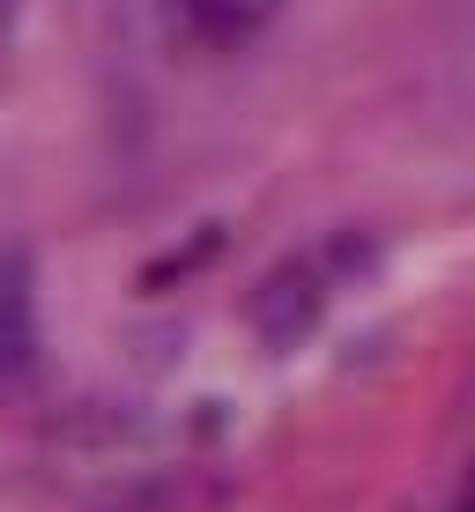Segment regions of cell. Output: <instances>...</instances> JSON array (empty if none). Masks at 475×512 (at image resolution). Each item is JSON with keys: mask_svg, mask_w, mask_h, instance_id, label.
Wrapping results in <instances>:
<instances>
[{"mask_svg": "<svg viewBox=\"0 0 475 512\" xmlns=\"http://www.w3.org/2000/svg\"><path fill=\"white\" fill-rule=\"evenodd\" d=\"M171 8V23L186 30L193 45H245V38H260V30L275 23V8L283 0H164Z\"/></svg>", "mask_w": 475, "mask_h": 512, "instance_id": "6da1fadb", "label": "cell"}, {"mask_svg": "<svg viewBox=\"0 0 475 512\" xmlns=\"http://www.w3.org/2000/svg\"><path fill=\"white\" fill-rule=\"evenodd\" d=\"M30 349V297H23V268H0V372H15Z\"/></svg>", "mask_w": 475, "mask_h": 512, "instance_id": "7a4b0ae2", "label": "cell"}, {"mask_svg": "<svg viewBox=\"0 0 475 512\" xmlns=\"http://www.w3.org/2000/svg\"><path fill=\"white\" fill-rule=\"evenodd\" d=\"M461 512H475V483H468V498H461Z\"/></svg>", "mask_w": 475, "mask_h": 512, "instance_id": "3957f363", "label": "cell"}]
</instances>
